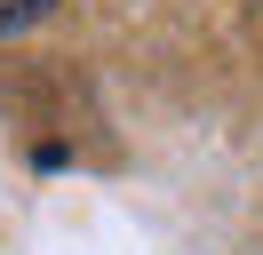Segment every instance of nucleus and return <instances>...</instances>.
I'll return each mask as SVG.
<instances>
[{
    "instance_id": "obj_1",
    "label": "nucleus",
    "mask_w": 263,
    "mask_h": 255,
    "mask_svg": "<svg viewBox=\"0 0 263 255\" xmlns=\"http://www.w3.org/2000/svg\"><path fill=\"white\" fill-rule=\"evenodd\" d=\"M40 16H48V0H0V32H24Z\"/></svg>"
}]
</instances>
